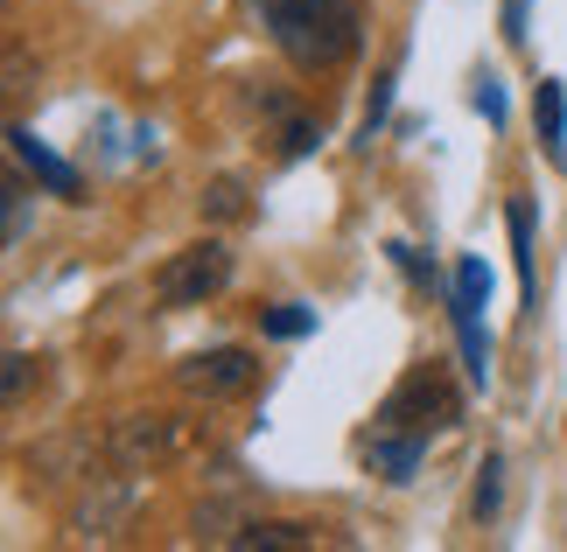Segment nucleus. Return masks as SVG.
<instances>
[{
    "instance_id": "ddd939ff",
    "label": "nucleus",
    "mask_w": 567,
    "mask_h": 552,
    "mask_svg": "<svg viewBox=\"0 0 567 552\" xmlns=\"http://www.w3.org/2000/svg\"><path fill=\"white\" fill-rule=\"evenodd\" d=\"M259 329H267L274 343H295V336H309V329H316V308L280 301V308H267V315H259Z\"/></svg>"
},
{
    "instance_id": "f257e3e1",
    "label": "nucleus",
    "mask_w": 567,
    "mask_h": 552,
    "mask_svg": "<svg viewBox=\"0 0 567 552\" xmlns=\"http://www.w3.org/2000/svg\"><path fill=\"white\" fill-rule=\"evenodd\" d=\"M259 14V29L274 35V50L295 71H337L358 56V8L351 0H246Z\"/></svg>"
},
{
    "instance_id": "f3484780",
    "label": "nucleus",
    "mask_w": 567,
    "mask_h": 552,
    "mask_svg": "<svg viewBox=\"0 0 567 552\" xmlns=\"http://www.w3.org/2000/svg\"><path fill=\"white\" fill-rule=\"evenodd\" d=\"M455 301H476V308L491 301V273H484V259H463V267H455Z\"/></svg>"
},
{
    "instance_id": "1a4fd4ad",
    "label": "nucleus",
    "mask_w": 567,
    "mask_h": 552,
    "mask_svg": "<svg viewBox=\"0 0 567 552\" xmlns=\"http://www.w3.org/2000/svg\"><path fill=\"white\" fill-rule=\"evenodd\" d=\"M505 225H512V267H518V294H526V308L539 301V267H533V196H512L505 204Z\"/></svg>"
},
{
    "instance_id": "39448f33",
    "label": "nucleus",
    "mask_w": 567,
    "mask_h": 552,
    "mask_svg": "<svg viewBox=\"0 0 567 552\" xmlns=\"http://www.w3.org/2000/svg\"><path fill=\"white\" fill-rule=\"evenodd\" d=\"M176 385L189 392V399H204V406L246 399V392L259 385V357L252 350H196V357L176 364Z\"/></svg>"
},
{
    "instance_id": "0eeeda50",
    "label": "nucleus",
    "mask_w": 567,
    "mask_h": 552,
    "mask_svg": "<svg viewBox=\"0 0 567 552\" xmlns=\"http://www.w3.org/2000/svg\"><path fill=\"white\" fill-rule=\"evenodd\" d=\"M8 147H14V162L29 168V175H35V183L50 189V196H63V204H84V175H78L71 162H63V154L42 147V140H35V126H21V119H14V126H8Z\"/></svg>"
},
{
    "instance_id": "7ed1b4c3",
    "label": "nucleus",
    "mask_w": 567,
    "mask_h": 552,
    "mask_svg": "<svg viewBox=\"0 0 567 552\" xmlns=\"http://www.w3.org/2000/svg\"><path fill=\"white\" fill-rule=\"evenodd\" d=\"M455 419H463V399L449 392V378L434 364L406 371V378L392 385V399L379 406V427H392V434H442Z\"/></svg>"
},
{
    "instance_id": "412c9836",
    "label": "nucleus",
    "mask_w": 567,
    "mask_h": 552,
    "mask_svg": "<svg viewBox=\"0 0 567 552\" xmlns=\"http://www.w3.org/2000/svg\"><path fill=\"white\" fill-rule=\"evenodd\" d=\"M505 42H526V0H505Z\"/></svg>"
},
{
    "instance_id": "dca6fc26",
    "label": "nucleus",
    "mask_w": 567,
    "mask_h": 552,
    "mask_svg": "<svg viewBox=\"0 0 567 552\" xmlns=\"http://www.w3.org/2000/svg\"><path fill=\"white\" fill-rule=\"evenodd\" d=\"M322 140V126L316 119H301V113H288V126H280V154H288V162H301V154H309Z\"/></svg>"
},
{
    "instance_id": "a211bd4d",
    "label": "nucleus",
    "mask_w": 567,
    "mask_h": 552,
    "mask_svg": "<svg viewBox=\"0 0 567 552\" xmlns=\"http://www.w3.org/2000/svg\"><path fill=\"white\" fill-rule=\"evenodd\" d=\"M392 77H400V63H385L379 71V92H372V105H364V140L385 126V113H392Z\"/></svg>"
},
{
    "instance_id": "2eb2a0df",
    "label": "nucleus",
    "mask_w": 567,
    "mask_h": 552,
    "mask_svg": "<svg viewBox=\"0 0 567 552\" xmlns=\"http://www.w3.org/2000/svg\"><path fill=\"white\" fill-rule=\"evenodd\" d=\"M497 503H505V461L484 455V469H476V518H497Z\"/></svg>"
},
{
    "instance_id": "aec40b11",
    "label": "nucleus",
    "mask_w": 567,
    "mask_h": 552,
    "mask_svg": "<svg viewBox=\"0 0 567 552\" xmlns=\"http://www.w3.org/2000/svg\"><path fill=\"white\" fill-rule=\"evenodd\" d=\"M476 113H484L491 126H505V92H497V84L484 77V84H476Z\"/></svg>"
},
{
    "instance_id": "6ab92c4d",
    "label": "nucleus",
    "mask_w": 567,
    "mask_h": 552,
    "mask_svg": "<svg viewBox=\"0 0 567 552\" xmlns=\"http://www.w3.org/2000/svg\"><path fill=\"white\" fill-rule=\"evenodd\" d=\"M0 399H8V406L29 399V357H21V350H8V371H0Z\"/></svg>"
},
{
    "instance_id": "4be33fe9",
    "label": "nucleus",
    "mask_w": 567,
    "mask_h": 552,
    "mask_svg": "<svg viewBox=\"0 0 567 552\" xmlns=\"http://www.w3.org/2000/svg\"><path fill=\"white\" fill-rule=\"evenodd\" d=\"M8 238H21V189L8 183Z\"/></svg>"
},
{
    "instance_id": "9d476101",
    "label": "nucleus",
    "mask_w": 567,
    "mask_h": 552,
    "mask_svg": "<svg viewBox=\"0 0 567 552\" xmlns=\"http://www.w3.org/2000/svg\"><path fill=\"white\" fill-rule=\"evenodd\" d=\"M533 126H539V140H547L554 168H567V92H560V77L533 84Z\"/></svg>"
},
{
    "instance_id": "4468645a",
    "label": "nucleus",
    "mask_w": 567,
    "mask_h": 552,
    "mask_svg": "<svg viewBox=\"0 0 567 552\" xmlns=\"http://www.w3.org/2000/svg\"><path fill=\"white\" fill-rule=\"evenodd\" d=\"M204 217H217V225L246 217V183H238V175H217V183L204 189Z\"/></svg>"
},
{
    "instance_id": "20e7f679",
    "label": "nucleus",
    "mask_w": 567,
    "mask_h": 552,
    "mask_svg": "<svg viewBox=\"0 0 567 552\" xmlns=\"http://www.w3.org/2000/svg\"><path fill=\"white\" fill-rule=\"evenodd\" d=\"M183 448V419L176 413H126L105 427V461L126 476H147V469H162V461H176Z\"/></svg>"
},
{
    "instance_id": "423d86ee",
    "label": "nucleus",
    "mask_w": 567,
    "mask_h": 552,
    "mask_svg": "<svg viewBox=\"0 0 567 552\" xmlns=\"http://www.w3.org/2000/svg\"><path fill=\"white\" fill-rule=\"evenodd\" d=\"M126 511H134V476H92V490L78 497V511H71V532L78 539H113L120 524H126Z\"/></svg>"
},
{
    "instance_id": "f8f14e48",
    "label": "nucleus",
    "mask_w": 567,
    "mask_h": 552,
    "mask_svg": "<svg viewBox=\"0 0 567 552\" xmlns=\"http://www.w3.org/2000/svg\"><path fill=\"white\" fill-rule=\"evenodd\" d=\"M231 545H246V552H301V545H316V524H295V518H274V524H238V539Z\"/></svg>"
},
{
    "instance_id": "9b49d317",
    "label": "nucleus",
    "mask_w": 567,
    "mask_h": 552,
    "mask_svg": "<svg viewBox=\"0 0 567 552\" xmlns=\"http://www.w3.org/2000/svg\"><path fill=\"white\" fill-rule=\"evenodd\" d=\"M421 455H427V434H392V427L372 434V469L385 482H406L413 469H421Z\"/></svg>"
},
{
    "instance_id": "f03ea898",
    "label": "nucleus",
    "mask_w": 567,
    "mask_h": 552,
    "mask_svg": "<svg viewBox=\"0 0 567 552\" xmlns=\"http://www.w3.org/2000/svg\"><path fill=\"white\" fill-rule=\"evenodd\" d=\"M231 246L225 238H196V246H183L176 259H162V273H155V301L162 308H204L210 294H225L231 287Z\"/></svg>"
},
{
    "instance_id": "6e6552de",
    "label": "nucleus",
    "mask_w": 567,
    "mask_h": 552,
    "mask_svg": "<svg viewBox=\"0 0 567 552\" xmlns=\"http://www.w3.org/2000/svg\"><path fill=\"white\" fill-rule=\"evenodd\" d=\"M449 322H455V350H463V371H470V385L484 392V385H491V336H484V308H476V301H455V294H449Z\"/></svg>"
}]
</instances>
